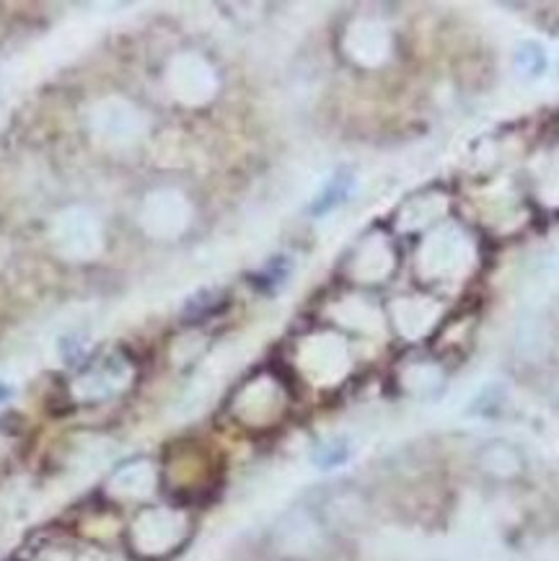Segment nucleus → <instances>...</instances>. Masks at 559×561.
<instances>
[{
	"label": "nucleus",
	"mask_w": 559,
	"mask_h": 561,
	"mask_svg": "<svg viewBox=\"0 0 559 561\" xmlns=\"http://www.w3.org/2000/svg\"><path fill=\"white\" fill-rule=\"evenodd\" d=\"M480 463L490 476H497V479L518 476L523 469V458L518 456V450L508 443H490L487 448L482 450Z\"/></svg>",
	"instance_id": "1"
},
{
	"label": "nucleus",
	"mask_w": 559,
	"mask_h": 561,
	"mask_svg": "<svg viewBox=\"0 0 559 561\" xmlns=\"http://www.w3.org/2000/svg\"><path fill=\"white\" fill-rule=\"evenodd\" d=\"M350 187H353V179H350L347 174H340V177H334L327 184L325 192L319 194V200H316L314 213H327V209H332L334 205H340V202L347 197Z\"/></svg>",
	"instance_id": "2"
},
{
	"label": "nucleus",
	"mask_w": 559,
	"mask_h": 561,
	"mask_svg": "<svg viewBox=\"0 0 559 561\" xmlns=\"http://www.w3.org/2000/svg\"><path fill=\"white\" fill-rule=\"evenodd\" d=\"M518 67H521L526 76H538V73L544 71V65H547V60H544V52L538 50L536 44H523L521 50H518V58H516Z\"/></svg>",
	"instance_id": "3"
}]
</instances>
